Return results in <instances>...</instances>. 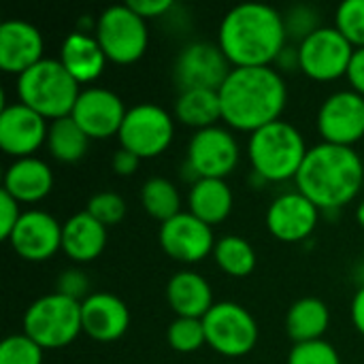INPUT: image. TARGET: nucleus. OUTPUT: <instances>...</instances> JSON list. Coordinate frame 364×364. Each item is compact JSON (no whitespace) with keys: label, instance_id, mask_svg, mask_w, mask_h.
Instances as JSON below:
<instances>
[{"label":"nucleus","instance_id":"29","mask_svg":"<svg viewBox=\"0 0 364 364\" xmlns=\"http://www.w3.org/2000/svg\"><path fill=\"white\" fill-rule=\"evenodd\" d=\"M141 205L145 213L160 224L181 213V196L175 183L166 177H149L141 188Z\"/></svg>","mask_w":364,"mask_h":364},{"label":"nucleus","instance_id":"12","mask_svg":"<svg viewBox=\"0 0 364 364\" xmlns=\"http://www.w3.org/2000/svg\"><path fill=\"white\" fill-rule=\"evenodd\" d=\"M232 64L215 43L196 41L186 45L173 66L175 83L186 90H220L230 75Z\"/></svg>","mask_w":364,"mask_h":364},{"label":"nucleus","instance_id":"15","mask_svg":"<svg viewBox=\"0 0 364 364\" xmlns=\"http://www.w3.org/2000/svg\"><path fill=\"white\" fill-rule=\"evenodd\" d=\"M126 113L124 100L113 90L94 85L81 90L70 117L81 126L90 141H100L119 134Z\"/></svg>","mask_w":364,"mask_h":364},{"label":"nucleus","instance_id":"32","mask_svg":"<svg viewBox=\"0 0 364 364\" xmlns=\"http://www.w3.org/2000/svg\"><path fill=\"white\" fill-rule=\"evenodd\" d=\"M335 28L352 43L354 49L364 47V0H346L335 11Z\"/></svg>","mask_w":364,"mask_h":364},{"label":"nucleus","instance_id":"10","mask_svg":"<svg viewBox=\"0 0 364 364\" xmlns=\"http://www.w3.org/2000/svg\"><path fill=\"white\" fill-rule=\"evenodd\" d=\"M354 51L352 43L335 26H322L299 45L301 73L322 83L337 81L348 75Z\"/></svg>","mask_w":364,"mask_h":364},{"label":"nucleus","instance_id":"41","mask_svg":"<svg viewBox=\"0 0 364 364\" xmlns=\"http://www.w3.org/2000/svg\"><path fill=\"white\" fill-rule=\"evenodd\" d=\"M346 77H348L352 90L358 92L360 96H364V47L354 51V58L350 62V68H348Z\"/></svg>","mask_w":364,"mask_h":364},{"label":"nucleus","instance_id":"14","mask_svg":"<svg viewBox=\"0 0 364 364\" xmlns=\"http://www.w3.org/2000/svg\"><path fill=\"white\" fill-rule=\"evenodd\" d=\"M160 247L166 256L183 264H196L215 250L213 228L200 222L190 211H181L168 222L160 224Z\"/></svg>","mask_w":364,"mask_h":364},{"label":"nucleus","instance_id":"43","mask_svg":"<svg viewBox=\"0 0 364 364\" xmlns=\"http://www.w3.org/2000/svg\"><path fill=\"white\" fill-rule=\"evenodd\" d=\"M350 316H352V324L354 328L364 337V286H358L352 305H350Z\"/></svg>","mask_w":364,"mask_h":364},{"label":"nucleus","instance_id":"40","mask_svg":"<svg viewBox=\"0 0 364 364\" xmlns=\"http://www.w3.org/2000/svg\"><path fill=\"white\" fill-rule=\"evenodd\" d=\"M139 164H141V158H136L132 151H128V149H124V147H119V149L113 154V158H111V168H113V173L119 175V177H130V175H134L136 168H139Z\"/></svg>","mask_w":364,"mask_h":364},{"label":"nucleus","instance_id":"17","mask_svg":"<svg viewBox=\"0 0 364 364\" xmlns=\"http://www.w3.org/2000/svg\"><path fill=\"white\" fill-rule=\"evenodd\" d=\"M49 124L43 115L26 107L23 102L4 105L0 111V147L6 156L19 160L30 158L47 143Z\"/></svg>","mask_w":364,"mask_h":364},{"label":"nucleus","instance_id":"26","mask_svg":"<svg viewBox=\"0 0 364 364\" xmlns=\"http://www.w3.org/2000/svg\"><path fill=\"white\" fill-rule=\"evenodd\" d=\"M331 326V311L324 301L305 296L296 301L286 314V333L296 343L320 341Z\"/></svg>","mask_w":364,"mask_h":364},{"label":"nucleus","instance_id":"33","mask_svg":"<svg viewBox=\"0 0 364 364\" xmlns=\"http://www.w3.org/2000/svg\"><path fill=\"white\" fill-rule=\"evenodd\" d=\"M43 352L28 335H9L0 346V364H43Z\"/></svg>","mask_w":364,"mask_h":364},{"label":"nucleus","instance_id":"4","mask_svg":"<svg viewBox=\"0 0 364 364\" xmlns=\"http://www.w3.org/2000/svg\"><path fill=\"white\" fill-rule=\"evenodd\" d=\"M309 147L305 136L290 122L277 119L250 134L247 158L252 171L269 183L296 179Z\"/></svg>","mask_w":364,"mask_h":364},{"label":"nucleus","instance_id":"8","mask_svg":"<svg viewBox=\"0 0 364 364\" xmlns=\"http://www.w3.org/2000/svg\"><path fill=\"white\" fill-rule=\"evenodd\" d=\"M175 136V119L171 113L154 102L130 107L119 128V147L132 151L141 160L162 156Z\"/></svg>","mask_w":364,"mask_h":364},{"label":"nucleus","instance_id":"6","mask_svg":"<svg viewBox=\"0 0 364 364\" xmlns=\"http://www.w3.org/2000/svg\"><path fill=\"white\" fill-rule=\"evenodd\" d=\"M81 333V303L60 292L36 299L23 314V335L43 350H62Z\"/></svg>","mask_w":364,"mask_h":364},{"label":"nucleus","instance_id":"31","mask_svg":"<svg viewBox=\"0 0 364 364\" xmlns=\"http://www.w3.org/2000/svg\"><path fill=\"white\" fill-rule=\"evenodd\" d=\"M168 346L179 354H192L207 343L203 320L194 318H175L166 331Z\"/></svg>","mask_w":364,"mask_h":364},{"label":"nucleus","instance_id":"19","mask_svg":"<svg viewBox=\"0 0 364 364\" xmlns=\"http://www.w3.org/2000/svg\"><path fill=\"white\" fill-rule=\"evenodd\" d=\"M45 41L41 30L23 19H9L0 26V68L6 75H23L43 58Z\"/></svg>","mask_w":364,"mask_h":364},{"label":"nucleus","instance_id":"36","mask_svg":"<svg viewBox=\"0 0 364 364\" xmlns=\"http://www.w3.org/2000/svg\"><path fill=\"white\" fill-rule=\"evenodd\" d=\"M288 364H341V356L328 341L320 339L296 343L288 354Z\"/></svg>","mask_w":364,"mask_h":364},{"label":"nucleus","instance_id":"37","mask_svg":"<svg viewBox=\"0 0 364 364\" xmlns=\"http://www.w3.org/2000/svg\"><path fill=\"white\" fill-rule=\"evenodd\" d=\"M87 288H90V279L83 271L79 269H66L60 273L58 277V290L60 294L68 296V299H75L79 303H83L90 294H87Z\"/></svg>","mask_w":364,"mask_h":364},{"label":"nucleus","instance_id":"3","mask_svg":"<svg viewBox=\"0 0 364 364\" xmlns=\"http://www.w3.org/2000/svg\"><path fill=\"white\" fill-rule=\"evenodd\" d=\"M294 183L320 211L337 213L363 190L364 164L354 147L318 143L309 147Z\"/></svg>","mask_w":364,"mask_h":364},{"label":"nucleus","instance_id":"28","mask_svg":"<svg viewBox=\"0 0 364 364\" xmlns=\"http://www.w3.org/2000/svg\"><path fill=\"white\" fill-rule=\"evenodd\" d=\"M47 149L51 158L62 164H75L85 158L90 149V136L81 130V126L68 115L49 124L47 132Z\"/></svg>","mask_w":364,"mask_h":364},{"label":"nucleus","instance_id":"11","mask_svg":"<svg viewBox=\"0 0 364 364\" xmlns=\"http://www.w3.org/2000/svg\"><path fill=\"white\" fill-rule=\"evenodd\" d=\"M186 154V164L196 179H226L241 160L235 134L222 126L196 130Z\"/></svg>","mask_w":364,"mask_h":364},{"label":"nucleus","instance_id":"38","mask_svg":"<svg viewBox=\"0 0 364 364\" xmlns=\"http://www.w3.org/2000/svg\"><path fill=\"white\" fill-rule=\"evenodd\" d=\"M21 213L23 211L19 209V203L2 190L0 192V239L2 241H9V237L13 235Z\"/></svg>","mask_w":364,"mask_h":364},{"label":"nucleus","instance_id":"7","mask_svg":"<svg viewBox=\"0 0 364 364\" xmlns=\"http://www.w3.org/2000/svg\"><path fill=\"white\" fill-rule=\"evenodd\" d=\"M105 55L109 62L128 66L139 62L149 45V30L147 21L136 15L128 2L107 6L96 17L94 30Z\"/></svg>","mask_w":364,"mask_h":364},{"label":"nucleus","instance_id":"42","mask_svg":"<svg viewBox=\"0 0 364 364\" xmlns=\"http://www.w3.org/2000/svg\"><path fill=\"white\" fill-rule=\"evenodd\" d=\"M277 70H301V55H299V47H290L286 45L284 51L277 55L275 60Z\"/></svg>","mask_w":364,"mask_h":364},{"label":"nucleus","instance_id":"24","mask_svg":"<svg viewBox=\"0 0 364 364\" xmlns=\"http://www.w3.org/2000/svg\"><path fill=\"white\" fill-rule=\"evenodd\" d=\"M166 301L177 318L194 320H203L215 305L209 282L194 271H179L168 279Z\"/></svg>","mask_w":364,"mask_h":364},{"label":"nucleus","instance_id":"18","mask_svg":"<svg viewBox=\"0 0 364 364\" xmlns=\"http://www.w3.org/2000/svg\"><path fill=\"white\" fill-rule=\"evenodd\" d=\"M320 209L299 190L279 194L267 209V228L282 243H303L320 222Z\"/></svg>","mask_w":364,"mask_h":364},{"label":"nucleus","instance_id":"30","mask_svg":"<svg viewBox=\"0 0 364 364\" xmlns=\"http://www.w3.org/2000/svg\"><path fill=\"white\" fill-rule=\"evenodd\" d=\"M215 264L230 277H247L256 269V250L254 245L237 235H226L215 243L213 250Z\"/></svg>","mask_w":364,"mask_h":364},{"label":"nucleus","instance_id":"25","mask_svg":"<svg viewBox=\"0 0 364 364\" xmlns=\"http://www.w3.org/2000/svg\"><path fill=\"white\" fill-rule=\"evenodd\" d=\"M232 205L235 196L226 179H198L196 183H192L188 194L190 213L211 228L226 222Z\"/></svg>","mask_w":364,"mask_h":364},{"label":"nucleus","instance_id":"2","mask_svg":"<svg viewBox=\"0 0 364 364\" xmlns=\"http://www.w3.org/2000/svg\"><path fill=\"white\" fill-rule=\"evenodd\" d=\"M218 94L222 119L250 134L282 119L288 102V85L273 66L232 68Z\"/></svg>","mask_w":364,"mask_h":364},{"label":"nucleus","instance_id":"16","mask_svg":"<svg viewBox=\"0 0 364 364\" xmlns=\"http://www.w3.org/2000/svg\"><path fill=\"white\" fill-rule=\"evenodd\" d=\"M6 243L21 260L45 262L62 250V224L41 209L23 211Z\"/></svg>","mask_w":364,"mask_h":364},{"label":"nucleus","instance_id":"44","mask_svg":"<svg viewBox=\"0 0 364 364\" xmlns=\"http://www.w3.org/2000/svg\"><path fill=\"white\" fill-rule=\"evenodd\" d=\"M356 220H358V224L364 228V200H360V205L356 209Z\"/></svg>","mask_w":364,"mask_h":364},{"label":"nucleus","instance_id":"27","mask_svg":"<svg viewBox=\"0 0 364 364\" xmlns=\"http://www.w3.org/2000/svg\"><path fill=\"white\" fill-rule=\"evenodd\" d=\"M175 119L194 130L218 126L222 119V105L218 90H186L175 100Z\"/></svg>","mask_w":364,"mask_h":364},{"label":"nucleus","instance_id":"9","mask_svg":"<svg viewBox=\"0 0 364 364\" xmlns=\"http://www.w3.org/2000/svg\"><path fill=\"white\" fill-rule=\"evenodd\" d=\"M207 346L226 358H241L258 343L256 318L239 303L222 301L203 318Z\"/></svg>","mask_w":364,"mask_h":364},{"label":"nucleus","instance_id":"34","mask_svg":"<svg viewBox=\"0 0 364 364\" xmlns=\"http://www.w3.org/2000/svg\"><path fill=\"white\" fill-rule=\"evenodd\" d=\"M284 23H286V34L288 38L296 41L299 45L311 36L316 30L322 28L320 23V13L311 4H294L284 13Z\"/></svg>","mask_w":364,"mask_h":364},{"label":"nucleus","instance_id":"23","mask_svg":"<svg viewBox=\"0 0 364 364\" xmlns=\"http://www.w3.org/2000/svg\"><path fill=\"white\" fill-rule=\"evenodd\" d=\"M107 247V226L87 211H79L62 224V252L79 264L94 262Z\"/></svg>","mask_w":364,"mask_h":364},{"label":"nucleus","instance_id":"21","mask_svg":"<svg viewBox=\"0 0 364 364\" xmlns=\"http://www.w3.org/2000/svg\"><path fill=\"white\" fill-rule=\"evenodd\" d=\"M60 62L79 85H85L94 83L105 73L109 60L94 32L75 30L62 41Z\"/></svg>","mask_w":364,"mask_h":364},{"label":"nucleus","instance_id":"13","mask_svg":"<svg viewBox=\"0 0 364 364\" xmlns=\"http://www.w3.org/2000/svg\"><path fill=\"white\" fill-rule=\"evenodd\" d=\"M322 143L354 147L364 139V96L354 90H339L331 94L316 117Z\"/></svg>","mask_w":364,"mask_h":364},{"label":"nucleus","instance_id":"39","mask_svg":"<svg viewBox=\"0 0 364 364\" xmlns=\"http://www.w3.org/2000/svg\"><path fill=\"white\" fill-rule=\"evenodd\" d=\"M128 6L147 21V19L164 17L175 4H173V0H130Z\"/></svg>","mask_w":364,"mask_h":364},{"label":"nucleus","instance_id":"1","mask_svg":"<svg viewBox=\"0 0 364 364\" xmlns=\"http://www.w3.org/2000/svg\"><path fill=\"white\" fill-rule=\"evenodd\" d=\"M218 45L232 68L273 66L288 45L284 13L260 2L237 4L220 23Z\"/></svg>","mask_w":364,"mask_h":364},{"label":"nucleus","instance_id":"35","mask_svg":"<svg viewBox=\"0 0 364 364\" xmlns=\"http://www.w3.org/2000/svg\"><path fill=\"white\" fill-rule=\"evenodd\" d=\"M85 211L109 228L126 218V200L117 192H98L90 198Z\"/></svg>","mask_w":364,"mask_h":364},{"label":"nucleus","instance_id":"22","mask_svg":"<svg viewBox=\"0 0 364 364\" xmlns=\"http://www.w3.org/2000/svg\"><path fill=\"white\" fill-rule=\"evenodd\" d=\"M2 190L11 194L19 205H34L47 198L53 190V173L47 162L30 156L13 160L4 173Z\"/></svg>","mask_w":364,"mask_h":364},{"label":"nucleus","instance_id":"5","mask_svg":"<svg viewBox=\"0 0 364 364\" xmlns=\"http://www.w3.org/2000/svg\"><path fill=\"white\" fill-rule=\"evenodd\" d=\"M81 94L79 83L68 75L60 60H41L17 77V98L47 122L68 117Z\"/></svg>","mask_w":364,"mask_h":364},{"label":"nucleus","instance_id":"20","mask_svg":"<svg viewBox=\"0 0 364 364\" xmlns=\"http://www.w3.org/2000/svg\"><path fill=\"white\" fill-rule=\"evenodd\" d=\"M83 333L98 343L122 339L130 326L128 305L111 292H94L81 303Z\"/></svg>","mask_w":364,"mask_h":364}]
</instances>
